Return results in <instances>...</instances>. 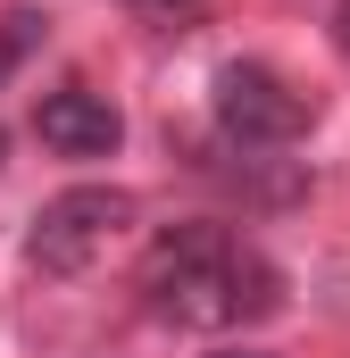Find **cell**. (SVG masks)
Instances as JSON below:
<instances>
[{
    "instance_id": "cell-4",
    "label": "cell",
    "mask_w": 350,
    "mask_h": 358,
    "mask_svg": "<svg viewBox=\"0 0 350 358\" xmlns=\"http://www.w3.org/2000/svg\"><path fill=\"white\" fill-rule=\"evenodd\" d=\"M34 134H42V150H59V159H117V142H125V117H117V100L108 92H50L42 108H34Z\"/></svg>"
},
{
    "instance_id": "cell-1",
    "label": "cell",
    "mask_w": 350,
    "mask_h": 358,
    "mask_svg": "<svg viewBox=\"0 0 350 358\" xmlns=\"http://www.w3.org/2000/svg\"><path fill=\"white\" fill-rule=\"evenodd\" d=\"M142 300H150V317H167L183 334H242L284 308V267L234 225L192 217L142 250Z\"/></svg>"
},
{
    "instance_id": "cell-8",
    "label": "cell",
    "mask_w": 350,
    "mask_h": 358,
    "mask_svg": "<svg viewBox=\"0 0 350 358\" xmlns=\"http://www.w3.org/2000/svg\"><path fill=\"white\" fill-rule=\"evenodd\" d=\"M225 358H251V350H225Z\"/></svg>"
},
{
    "instance_id": "cell-2",
    "label": "cell",
    "mask_w": 350,
    "mask_h": 358,
    "mask_svg": "<svg viewBox=\"0 0 350 358\" xmlns=\"http://www.w3.org/2000/svg\"><path fill=\"white\" fill-rule=\"evenodd\" d=\"M209 108H217V134L234 150H292L317 125V100L292 76H275L267 59H225L217 84H209Z\"/></svg>"
},
{
    "instance_id": "cell-9",
    "label": "cell",
    "mask_w": 350,
    "mask_h": 358,
    "mask_svg": "<svg viewBox=\"0 0 350 358\" xmlns=\"http://www.w3.org/2000/svg\"><path fill=\"white\" fill-rule=\"evenodd\" d=\"M0 159H8V142H0Z\"/></svg>"
},
{
    "instance_id": "cell-5",
    "label": "cell",
    "mask_w": 350,
    "mask_h": 358,
    "mask_svg": "<svg viewBox=\"0 0 350 358\" xmlns=\"http://www.w3.org/2000/svg\"><path fill=\"white\" fill-rule=\"evenodd\" d=\"M34 42H42V17H34V8H8V34H0V67H8L17 50H34Z\"/></svg>"
},
{
    "instance_id": "cell-3",
    "label": "cell",
    "mask_w": 350,
    "mask_h": 358,
    "mask_svg": "<svg viewBox=\"0 0 350 358\" xmlns=\"http://www.w3.org/2000/svg\"><path fill=\"white\" fill-rule=\"evenodd\" d=\"M125 225H134V192L125 183H76V192L42 200V217L25 234V259L42 275H84L108 250V234H125Z\"/></svg>"
},
{
    "instance_id": "cell-7",
    "label": "cell",
    "mask_w": 350,
    "mask_h": 358,
    "mask_svg": "<svg viewBox=\"0 0 350 358\" xmlns=\"http://www.w3.org/2000/svg\"><path fill=\"white\" fill-rule=\"evenodd\" d=\"M142 8H183V0H142Z\"/></svg>"
},
{
    "instance_id": "cell-6",
    "label": "cell",
    "mask_w": 350,
    "mask_h": 358,
    "mask_svg": "<svg viewBox=\"0 0 350 358\" xmlns=\"http://www.w3.org/2000/svg\"><path fill=\"white\" fill-rule=\"evenodd\" d=\"M334 42L350 50V0H334Z\"/></svg>"
}]
</instances>
